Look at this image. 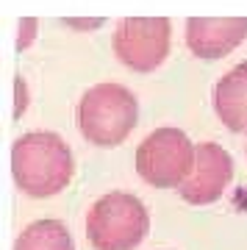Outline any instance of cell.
<instances>
[{
    "mask_svg": "<svg viewBox=\"0 0 247 250\" xmlns=\"http://www.w3.org/2000/svg\"><path fill=\"white\" fill-rule=\"evenodd\" d=\"M72 153L53 131H31L11 147V172L28 197H53L72 181Z\"/></svg>",
    "mask_w": 247,
    "mask_h": 250,
    "instance_id": "6da1fadb",
    "label": "cell"
},
{
    "mask_svg": "<svg viewBox=\"0 0 247 250\" xmlns=\"http://www.w3.org/2000/svg\"><path fill=\"white\" fill-rule=\"evenodd\" d=\"M139 120V103L120 83H97L81 98L78 128L92 145L114 147L125 142Z\"/></svg>",
    "mask_w": 247,
    "mask_h": 250,
    "instance_id": "7a4b0ae2",
    "label": "cell"
},
{
    "mask_svg": "<svg viewBox=\"0 0 247 250\" xmlns=\"http://www.w3.org/2000/svg\"><path fill=\"white\" fill-rule=\"evenodd\" d=\"M150 217L131 192H108L89 208L86 236L95 250H133L147 236Z\"/></svg>",
    "mask_w": 247,
    "mask_h": 250,
    "instance_id": "3957f363",
    "label": "cell"
},
{
    "mask_svg": "<svg viewBox=\"0 0 247 250\" xmlns=\"http://www.w3.org/2000/svg\"><path fill=\"white\" fill-rule=\"evenodd\" d=\"M197 161V147L178 128H159L136 147V172L144 184L172 189L189 181Z\"/></svg>",
    "mask_w": 247,
    "mask_h": 250,
    "instance_id": "277c9868",
    "label": "cell"
},
{
    "mask_svg": "<svg viewBox=\"0 0 247 250\" xmlns=\"http://www.w3.org/2000/svg\"><path fill=\"white\" fill-rule=\"evenodd\" d=\"M117 59L136 72H150L164 64L169 53V20L128 17L114 31Z\"/></svg>",
    "mask_w": 247,
    "mask_h": 250,
    "instance_id": "5b68a950",
    "label": "cell"
},
{
    "mask_svg": "<svg viewBox=\"0 0 247 250\" xmlns=\"http://www.w3.org/2000/svg\"><path fill=\"white\" fill-rule=\"evenodd\" d=\"M233 178V159L225 147L217 142H203L197 145V161H194V172L189 175L186 184L178 187V195L192 206H208L222 192L228 189Z\"/></svg>",
    "mask_w": 247,
    "mask_h": 250,
    "instance_id": "8992f818",
    "label": "cell"
},
{
    "mask_svg": "<svg viewBox=\"0 0 247 250\" xmlns=\"http://www.w3.org/2000/svg\"><path fill=\"white\" fill-rule=\"evenodd\" d=\"M247 36V17H192L186 22V45L200 59H222Z\"/></svg>",
    "mask_w": 247,
    "mask_h": 250,
    "instance_id": "52a82bcc",
    "label": "cell"
},
{
    "mask_svg": "<svg viewBox=\"0 0 247 250\" xmlns=\"http://www.w3.org/2000/svg\"><path fill=\"white\" fill-rule=\"evenodd\" d=\"M214 108L225 128L247 131V62L225 72L214 86Z\"/></svg>",
    "mask_w": 247,
    "mask_h": 250,
    "instance_id": "ba28073f",
    "label": "cell"
},
{
    "mask_svg": "<svg viewBox=\"0 0 247 250\" xmlns=\"http://www.w3.org/2000/svg\"><path fill=\"white\" fill-rule=\"evenodd\" d=\"M14 250H75V242L59 220H36L17 236Z\"/></svg>",
    "mask_w": 247,
    "mask_h": 250,
    "instance_id": "9c48e42d",
    "label": "cell"
}]
</instances>
